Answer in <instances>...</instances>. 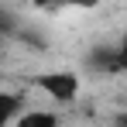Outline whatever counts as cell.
Listing matches in <instances>:
<instances>
[{"mask_svg": "<svg viewBox=\"0 0 127 127\" xmlns=\"http://www.w3.org/2000/svg\"><path fill=\"white\" fill-rule=\"evenodd\" d=\"M34 86L45 96H52L55 103H72L79 96V76L76 72H45V76H38Z\"/></svg>", "mask_w": 127, "mask_h": 127, "instance_id": "6da1fadb", "label": "cell"}, {"mask_svg": "<svg viewBox=\"0 0 127 127\" xmlns=\"http://www.w3.org/2000/svg\"><path fill=\"white\" fill-rule=\"evenodd\" d=\"M86 65L93 69V72H103V76H110V72H124V55H120V45L117 48H106V45H100V48H93L89 52V59H86Z\"/></svg>", "mask_w": 127, "mask_h": 127, "instance_id": "7a4b0ae2", "label": "cell"}, {"mask_svg": "<svg viewBox=\"0 0 127 127\" xmlns=\"http://www.w3.org/2000/svg\"><path fill=\"white\" fill-rule=\"evenodd\" d=\"M10 127H59V113H52V110H24Z\"/></svg>", "mask_w": 127, "mask_h": 127, "instance_id": "3957f363", "label": "cell"}, {"mask_svg": "<svg viewBox=\"0 0 127 127\" xmlns=\"http://www.w3.org/2000/svg\"><path fill=\"white\" fill-rule=\"evenodd\" d=\"M65 3H72V7H96V3H103V0H65Z\"/></svg>", "mask_w": 127, "mask_h": 127, "instance_id": "277c9868", "label": "cell"}, {"mask_svg": "<svg viewBox=\"0 0 127 127\" xmlns=\"http://www.w3.org/2000/svg\"><path fill=\"white\" fill-rule=\"evenodd\" d=\"M113 127H127V113H117L113 117Z\"/></svg>", "mask_w": 127, "mask_h": 127, "instance_id": "5b68a950", "label": "cell"}, {"mask_svg": "<svg viewBox=\"0 0 127 127\" xmlns=\"http://www.w3.org/2000/svg\"><path fill=\"white\" fill-rule=\"evenodd\" d=\"M120 55H124V65H127V38L120 41Z\"/></svg>", "mask_w": 127, "mask_h": 127, "instance_id": "8992f818", "label": "cell"}]
</instances>
